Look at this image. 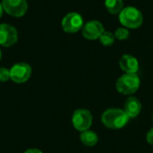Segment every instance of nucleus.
I'll return each instance as SVG.
<instances>
[{
	"label": "nucleus",
	"instance_id": "obj_1",
	"mask_svg": "<svg viewBox=\"0 0 153 153\" xmlns=\"http://www.w3.org/2000/svg\"><path fill=\"white\" fill-rule=\"evenodd\" d=\"M130 117L119 108H108L101 116L103 125L110 129H120L126 126Z\"/></svg>",
	"mask_w": 153,
	"mask_h": 153
},
{
	"label": "nucleus",
	"instance_id": "obj_2",
	"mask_svg": "<svg viewBox=\"0 0 153 153\" xmlns=\"http://www.w3.org/2000/svg\"><path fill=\"white\" fill-rule=\"evenodd\" d=\"M120 23L125 28L137 29L143 22V16L142 12L134 6L125 7L119 13Z\"/></svg>",
	"mask_w": 153,
	"mask_h": 153
},
{
	"label": "nucleus",
	"instance_id": "obj_3",
	"mask_svg": "<svg viewBox=\"0 0 153 153\" xmlns=\"http://www.w3.org/2000/svg\"><path fill=\"white\" fill-rule=\"evenodd\" d=\"M140 83V78L136 74H125L117 81L116 88L121 94L132 95L138 91Z\"/></svg>",
	"mask_w": 153,
	"mask_h": 153
},
{
	"label": "nucleus",
	"instance_id": "obj_4",
	"mask_svg": "<svg viewBox=\"0 0 153 153\" xmlns=\"http://www.w3.org/2000/svg\"><path fill=\"white\" fill-rule=\"evenodd\" d=\"M72 123L76 130L80 132L87 131L91 126L92 116L88 109H84V108L76 109L73 114Z\"/></svg>",
	"mask_w": 153,
	"mask_h": 153
},
{
	"label": "nucleus",
	"instance_id": "obj_5",
	"mask_svg": "<svg viewBox=\"0 0 153 153\" xmlns=\"http://www.w3.org/2000/svg\"><path fill=\"white\" fill-rule=\"evenodd\" d=\"M31 75V67L27 63H17L10 69L11 80L15 83L26 82Z\"/></svg>",
	"mask_w": 153,
	"mask_h": 153
},
{
	"label": "nucleus",
	"instance_id": "obj_6",
	"mask_svg": "<svg viewBox=\"0 0 153 153\" xmlns=\"http://www.w3.org/2000/svg\"><path fill=\"white\" fill-rule=\"evenodd\" d=\"M62 28L67 33H75L82 29L83 19L78 13H69L62 20Z\"/></svg>",
	"mask_w": 153,
	"mask_h": 153
},
{
	"label": "nucleus",
	"instance_id": "obj_7",
	"mask_svg": "<svg viewBox=\"0 0 153 153\" xmlns=\"http://www.w3.org/2000/svg\"><path fill=\"white\" fill-rule=\"evenodd\" d=\"M2 5L4 11L13 17L23 16L28 10L26 0H3Z\"/></svg>",
	"mask_w": 153,
	"mask_h": 153
},
{
	"label": "nucleus",
	"instance_id": "obj_8",
	"mask_svg": "<svg viewBox=\"0 0 153 153\" xmlns=\"http://www.w3.org/2000/svg\"><path fill=\"white\" fill-rule=\"evenodd\" d=\"M18 40L16 29L9 24H0V45L3 47H11Z\"/></svg>",
	"mask_w": 153,
	"mask_h": 153
},
{
	"label": "nucleus",
	"instance_id": "obj_9",
	"mask_svg": "<svg viewBox=\"0 0 153 153\" xmlns=\"http://www.w3.org/2000/svg\"><path fill=\"white\" fill-rule=\"evenodd\" d=\"M104 31H105V29H104L103 24L100 22L96 21V20H92V21L86 22L82 29V36L85 39H90V40L100 39V37Z\"/></svg>",
	"mask_w": 153,
	"mask_h": 153
},
{
	"label": "nucleus",
	"instance_id": "obj_10",
	"mask_svg": "<svg viewBox=\"0 0 153 153\" xmlns=\"http://www.w3.org/2000/svg\"><path fill=\"white\" fill-rule=\"evenodd\" d=\"M120 68L126 74H136L139 70V62L132 55H124L122 56L119 61Z\"/></svg>",
	"mask_w": 153,
	"mask_h": 153
},
{
	"label": "nucleus",
	"instance_id": "obj_11",
	"mask_svg": "<svg viewBox=\"0 0 153 153\" xmlns=\"http://www.w3.org/2000/svg\"><path fill=\"white\" fill-rule=\"evenodd\" d=\"M142 109V104L140 100L135 97H129L124 105V111L130 118L136 117Z\"/></svg>",
	"mask_w": 153,
	"mask_h": 153
},
{
	"label": "nucleus",
	"instance_id": "obj_12",
	"mask_svg": "<svg viewBox=\"0 0 153 153\" xmlns=\"http://www.w3.org/2000/svg\"><path fill=\"white\" fill-rule=\"evenodd\" d=\"M80 140L85 146L92 147L97 144V143L99 141V137H98L97 134L94 133L93 131L87 130V131L82 132V134L80 135Z\"/></svg>",
	"mask_w": 153,
	"mask_h": 153
},
{
	"label": "nucleus",
	"instance_id": "obj_13",
	"mask_svg": "<svg viewBox=\"0 0 153 153\" xmlns=\"http://www.w3.org/2000/svg\"><path fill=\"white\" fill-rule=\"evenodd\" d=\"M105 6L109 13L117 14L124 9V2L123 0H105Z\"/></svg>",
	"mask_w": 153,
	"mask_h": 153
},
{
	"label": "nucleus",
	"instance_id": "obj_14",
	"mask_svg": "<svg viewBox=\"0 0 153 153\" xmlns=\"http://www.w3.org/2000/svg\"><path fill=\"white\" fill-rule=\"evenodd\" d=\"M115 39L116 38L113 33H111L110 31H104L100 37V41L103 46L108 47L113 45V43L115 42Z\"/></svg>",
	"mask_w": 153,
	"mask_h": 153
},
{
	"label": "nucleus",
	"instance_id": "obj_15",
	"mask_svg": "<svg viewBox=\"0 0 153 153\" xmlns=\"http://www.w3.org/2000/svg\"><path fill=\"white\" fill-rule=\"evenodd\" d=\"M129 30L125 28V27H121V28H118L116 31H115V38L119 39V40H124V39H128L129 37Z\"/></svg>",
	"mask_w": 153,
	"mask_h": 153
},
{
	"label": "nucleus",
	"instance_id": "obj_16",
	"mask_svg": "<svg viewBox=\"0 0 153 153\" xmlns=\"http://www.w3.org/2000/svg\"><path fill=\"white\" fill-rule=\"evenodd\" d=\"M10 70L4 68V67H1L0 68V82H5L8 80H10Z\"/></svg>",
	"mask_w": 153,
	"mask_h": 153
},
{
	"label": "nucleus",
	"instance_id": "obj_17",
	"mask_svg": "<svg viewBox=\"0 0 153 153\" xmlns=\"http://www.w3.org/2000/svg\"><path fill=\"white\" fill-rule=\"evenodd\" d=\"M146 140H147V142H148L151 145H153V128H152V129L148 132V134H147V135H146Z\"/></svg>",
	"mask_w": 153,
	"mask_h": 153
},
{
	"label": "nucleus",
	"instance_id": "obj_18",
	"mask_svg": "<svg viewBox=\"0 0 153 153\" xmlns=\"http://www.w3.org/2000/svg\"><path fill=\"white\" fill-rule=\"evenodd\" d=\"M24 153H43L41 151H39V149H34V148H31V149H28L27 151H25Z\"/></svg>",
	"mask_w": 153,
	"mask_h": 153
},
{
	"label": "nucleus",
	"instance_id": "obj_19",
	"mask_svg": "<svg viewBox=\"0 0 153 153\" xmlns=\"http://www.w3.org/2000/svg\"><path fill=\"white\" fill-rule=\"evenodd\" d=\"M3 12H4V8H3L2 4H0V18H1L2 15H3Z\"/></svg>",
	"mask_w": 153,
	"mask_h": 153
},
{
	"label": "nucleus",
	"instance_id": "obj_20",
	"mask_svg": "<svg viewBox=\"0 0 153 153\" xmlns=\"http://www.w3.org/2000/svg\"><path fill=\"white\" fill-rule=\"evenodd\" d=\"M1 56H2V54H1V50H0V59H1Z\"/></svg>",
	"mask_w": 153,
	"mask_h": 153
},
{
	"label": "nucleus",
	"instance_id": "obj_21",
	"mask_svg": "<svg viewBox=\"0 0 153 153\" xmlns=\"http://www.w3.org/2000/svg\"><path fill=\"white\" fill-rule=\"evenodd\" d=\"M152 120H153V116H152Z\"/></svg>",
	"mask_w": 153,
	"mask_h": 153
}]
</instances>
